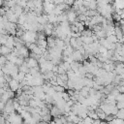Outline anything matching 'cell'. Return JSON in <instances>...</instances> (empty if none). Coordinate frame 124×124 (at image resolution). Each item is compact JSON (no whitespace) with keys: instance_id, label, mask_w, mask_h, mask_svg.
I'll use <instances>...</instances> for the list:
<instances>
[{"instance_id":"cell-19","label":"cell","mask_w":124,"mask_h":124,"mask_svg":"<svg viewBox=\"0 0 124 124\" xmlns=\"http://www.w3.org/2000/svg\"><path fill=\"white\" fill-rule=\"evenodd\" d=\"M116 89L119 91V93H123V92H124V87H123V85H121V84L116 85Z\"/></svg>"},{"instance_id":"cell-20","label":"cell","mask_w":124,"mask_h":124,"mask_svg":"<svg viewBox=\"0 0 124 124\" xmlns=\"http://www.w3.org/2000/svg\"><path fill=\"white\" fill-rule=\"evenodd\" d=\"M74 1H75V0H65V1H64V3L70 7V6H72V5L74 4Z\"/></svg>"},{"instance_id":"cell-11","label":"cell","mask_w":124,"mask_h":124,"mask_svg":"<svg viewBox=\"0 0 124 124\" xmlns=\"http://www.w3.org/2000/svg\"><path fill=\"white\" fill-rule=\"evenodd\" d=\"M25 22H26V14L25 13H22L17 17V23H18V25H23Z\"/></svg>"},{"instance_id":"cell-12","label":"cell","mask_w":124,"mask_h":124,"mask_svg":"<svg viewBox=\"0 0 124 124\" xmlns=\"http://www.w3.org/2000/svg\"><path fill=\"white\" fill-rule=\"evenodd\" d=\"M105 39H106L108 43H110V44H116V43L118 42V40H117V38L115 37V35H109V36H107Z\"/></svg>"},{"instance_id":"cell-21","label":"cell","mask_w":124,"mask_h":124,"mask_svg":"<svg viewBox=\"0 0 124 124\" xmlns=\"http://www.w3.org/2000/svg\"><path fill=\"white\" fill-rule=\"evenodd\" d=\"M22 124H28V123H25V122H23V123H22Z\"/></svg>"},{"instance_id":"cell-22","label":"cell","mask_w":124,"mask_h":124,"mask_svg":"<svg viewBox=\"0 0 124 124\" xmlns=\"http://www.w3.org/2000/svg\"><path fill=\"white\" fill-rule=\"evenodd\" d=\"M0 102H2V101H1V97H0Z\"/></svg>"},{"instance_id":"cell-18","label":"cell","mask_w":124,"mask_h":124,"mask_svg":"<svg viewBox=\"0 0 124 124\" xmlns=\"http://www.w3.org/2000/svg\"><path fill=\"white\" fill-rule=\"evenodd\" d=\"M115 107H116L117 109L124 108V102H116L115 103Z\"/></svg>"},{"instance_id":"cell-3","label":"cell","mask_w":124,"mask_h":124,"mask_svg":"<svg viewBox=\"0 0 124 124\" xmlns=\"http://www.w3.org/2000/svg\"><path fill=\"white\" fill-rule=\"evenodd\" d=\"M24 63H25V65H26L29 69L35 68V67L39 66V65H38V60H36V59H34V58H32V57L24 58Z\"/></svg>"},{"instance_id":"cell-6","label":"cell","mask_w":124,"mask_h":124,"mask_svg":"<svg viewBox=\"0 0 124 124\" xmlns=\"http://www.w3.org/2000/svg\"><path fill=\"white\" fill-rule=\"evenodd\" d=\"M72 58L74 61H77V62H80L83 60V55L78 51V50H74L73 53L71 54Z\"/></svg>"},{"instance_id":"cell-14","label":"cell","mask_w":124,"mask_h":124,"mask_svg":"<svg viewBox=\"0 0 124 124\" xmlns=\"http://www.w3.org/2000/svg\"><path fill=\"white\" fill-rule=\"evenodd\" d=\"M108 124H124V122H123V119H119V118L114 117L110 122H108Z\"/></svg>"},{"instance_id":"cell-2","label":"cell","mask_w":124,"mask_h":124,"mask_svg":"<svg viewBox=\"0 0 124 124\" xmlns=\"http://www.w3.org/2000/svg\"><path fill=\"white\" fill-rule=\"evenodd\" d=\"M66 15H67V21L68 22H75L77 20V13L72 10V9H69L67 12H66Z\"/></svg>"},{"instance_id":"cell-1","label":"cell","mask_w":124,"mask_h":124,"mask_svg":"<svg viewBox=\"0 0 124 124\" xmlns=\"http://www.w3.org/2000/svg\"><path fill=\"white\" fill-rule=\"evenodd\" d=\"M20 39L23 41V43H30V44L36 43V41H37V32L25 31Z\"/></svg>"},{"instance_id":"cell-16","label":"cell","mask_w":124,"mask_h":124,"mask_svg":"<svg viewBox=\"0 0 124 124\" xmlns=\"http://www.w3.org/2000/svg\"><path fill=\"white\" fill-rule=\"evenodd\" d=\"M115 102H124V94L119 93L117 96H115Z\"/></svg>"},{"instance_id":"cell-17","label":"cell","mask_w":124,"mask_h":124,"mask_svg":"<svg viewBox=\"0 0 124 124\" xmlns=\"http://www.w3.org/2000/svg\"><path fill=\"white\" fill-rule=\"evenodd\" d=\"M61 97H62V99L65 100V101H69V100H70V96H69V94H68L67 92H65V91L61 93Z\"/></svg>"},{"instance_id":"cell-7","label":"cell","mask_w":124,"mask_h":124,"mask_svg":"<svg viewBox=\"0 0 124 124\" xmlns=\"http://www.w3.org/2000/svg\"><path fill=\"white\" fill-rule=\"evenodd\" d=\"M49 114H50V116H53L54 118H55V117H58L59 115H62V114H61V110H60L56 106H52V107L49 108Z\"/></svg>"},{"instance_id":"cell-13","label":"cell","mask_w":124,"mask_h":124,"mask_svg":"<svg viewBox=\"0 0 124 124\" xmlns=\"http://www.w3.org/2000/svg\"><path fill=\"white\" fill-rule=\"evenodd\" d=\"M52 88H53V90H54L55 92H58V93H62V92H64V91H65V88H64L63 86H60V85L52 86Z\"/></svg>"},{"instance_id":"cell-9","label":"cell","mask_w":124,"mask_h":124,"mask_svg":"<svg viewBox=\"0 0 124 124\" xmlns=\"http://www.w3.org/2000/svg\"><path fill=\"white\" fill-rule=\"evenodd\" d=\"M112 7L115 10H123L124 1L123 0H114V3H113V6Z\"/></svg>"},{"instance_id":"cell-8","label":"cell","mask_w":124,"mask_h":124,"mask_svg":"<svg viewBox=\"0 0 124 124\" xmlns=\"http://www.w3.org/2000/svg\"><path fill=\"white\" fill-rule=\"evenodd\" d=\"M14 45H15V37L9 35L8 36V39H7V42H6V44L4 46H7V47H9V48H11L13 50L14 49Z\"/></svg>"},{"instance_id":"cell-10","label":"cell","mask_w":124,"mask_h":124,"mask_svg":"<svg viewBox=\"0 0 124 124\" xmlns=\"http://www.w3.org/2000/svg\"><path fill=\"white\" fill-rule=\"evenodd\" d=\"M11 51H12L11 48H9V47H7V46H0V55L6 56V55H8L9 53H11Z\"/></svg>"},{"instance_id":"cell-4","label":"cell","mask_w":124,"mask_h":124,"mask_svg":"<svg viewBox=\"0 0 124 124\" xmlns=\"http://www.w3.org/2000/svg\"><path fill=\"white\" fill-rule=\"evenodd\" d=\"M8 86H9V89L13 92H16L18 88H19V82L14 78H12L9 82H8Z\"/></svg>"},{"instance_id":"cell-15","label":"cell","mask_w":124,"mask_h":124,"mask_svg":"<svg viewBox=\"0 0 124 124\" xmlns=\"http://www.w3.org/2000/svg\"><path fill=\"white\" fill-rule=\"evenodd\" d=\"M116 118H119V119H123V117H124V109L123 108H121V109H118V111H117V113L114 115Z\"/></svg>"},{"instance_id":"cell-5","label":"cell","mask_w":124,"mask_h":124,"mask_svg":"<svg viewBox=\"0 0 124 124\" xmlns=\"http://www.w3.org/2000/svg\"><path fill=\"white\" fill-rule=\"evenodd\" d=\"M17 53H18V56H19V57H22L23 59L29 57V50H28V48H27L26 46H22L20 48L17 49Z\"/></svg>"}]
</instances>
